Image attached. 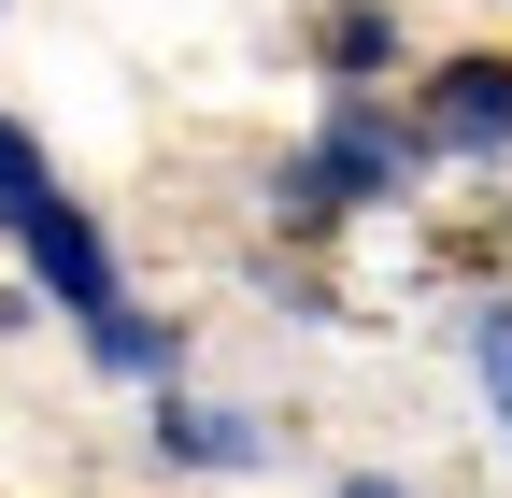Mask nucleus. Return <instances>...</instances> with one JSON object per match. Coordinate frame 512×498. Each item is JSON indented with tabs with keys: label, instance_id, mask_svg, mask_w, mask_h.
<instances>
[{
	"label": "nucleus",
	"instance_id": "6e6552de",
	"mask_svg": "<svg viewBox=\"0 0 512 498\" xmlns=\"http://www.w3.org/2000/svg\"><path fill=\"white\" fill-rule=\"evenodd\" d=\"M342 498H399V484H384V470H356V484H342Z\"/></svg>",
	"mask_w": 512,
	"mask_h": 498
},
{
	"label": "nucleus",
	"instance_id": "423d86ee",
	"mask_svg": "<svg viewBox=\"0 0 512 498\" xmlns=\"http://www.w3.org/2000/svg\"><path fill=\"white\" fill-rule=\"evenodd\" d=\"M384 43H399V29H384V15H370V0H356V15H328V57H342V86L370 72V57H384Z\"/></svg>",
	"mask_w": 512,
	"mask_h": 498
},
{
	"label": "nucleus",
	"instance_id": "0eeeda50",
	"mask_svg": "<svg viewBox=\"0 0 512 498\" xmlns=\"http://www.w3.org/2000/svg\"><path fill=\"white\" fill-rule=\"evenodd\" d=\"M470 356L498 370V427H512V314H470Z\"/></svg>",
	"mask_w": 512,
	"mask_h": 498
},
{
	"label": "nucleus",
	"instance_id": "7ed1b4c3",
	"mask_svg": "<svg viewBox=\"0 0 512 498\" xmlns=\"http://www.w3.org/2000/svg\"><path fill=\"white\" fill-rule=\"evenodd\" d=\"M157 442H171L185 470H256V427L214 413V399H171V413H157Z\"/></svg>",
	"mask_w": 512,
	"mask_h": 498
},
{
	"label": "nucleus",
	"instance_id": "f257e3e1",
	"mask_svg": "<svg viewBox=\"0 0 512 498\" xmlns=\"http://www.w3.org/2000/svg\"><path fill=\"white\" fill-rule=\"evenodd\" d=\"M15 257L43 271V299H57L72 328H114V314H128V285H114V242L86 228V200H57V185L15 214Z\"/></svg>",
	"mask_w": 512,
	"mask_h": 498
},
{
	"label": "nucleus",
	"instance_id": "39448f33",
	"mask_svg": "<svg viewBox=\"0 0 512 498\" xmlns=\"http://www.w3.org/2000/svg\"><path fill=\"white\" fill-rule=\"evenodd\" d=\"M29 200H43V143H29V129H15V114H0V228H15V214H29Z\"/></svg>",
	"mask_w": 512,
	"mask_h": 498
},
{
	"label": "nucleus",
	"instance_id": "f03ea898",
	"mask_svg": "<svg viewBox=\"0 0 512 498\" xmlns=\"http://www.w3.org/2000/svg\"><path fill=\"white\" fill-rule=\"evenodd\" d=\"M427 143H441V157H512V57H441Z\"/></svg>",
	"mask_w": 512,
	"mask_h": 498
},
{
	"label": "nucleus",
	"instance_id": "20e7f679",
	"mask_svg": "<svg viewBox=\"0 0 512 498\" xmlns=\"http://www.w3.org/2000/svg\"><path fill=\"white\" fill-rule=\"evenodd\" d=\"M86 356L114 370V385H157V370H171V328L157 314H114V328H86Z\"/></svg>",
	"mask_w": 512,
	"mask_h": 498
}]
</instances>
